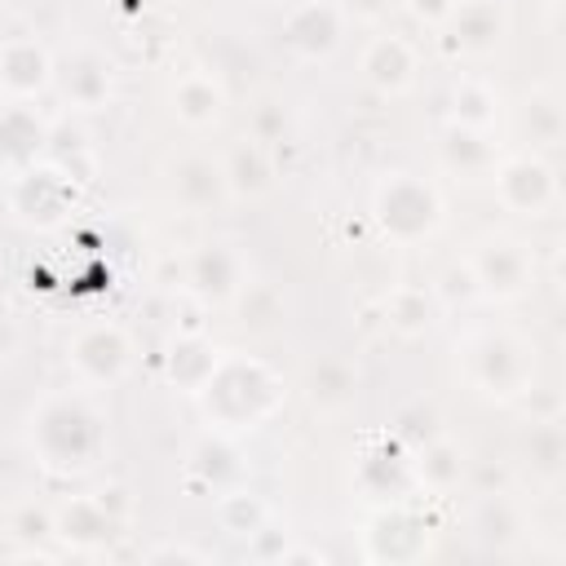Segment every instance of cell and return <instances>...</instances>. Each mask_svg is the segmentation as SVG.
Listing matches in <instances>:
<instances>
[{
  "label": "cell",
  "instance_id": "9",
  "mask_svg": "<svg viewBox=\"0 0 566 566\" xmlns=\"http://www.w3.org/2000/svg\"><path fill=\"white\" fill-rule=\"evenodd\" d=\"M495 199L517 217H544L557 203V172L535 150L509 155L495 164Z\"/></svg>",
  "mask_w": 566,
  "mask_h": 566
},
{
  "label": "cell",
  "instance_id": "3",
  "mask_svg": "<svg viewBox=\"0 0 566 566\" xmlns=\"http://www.w3.org/2000/svg\"><path fill=\"white\" fill-rule=\"evenodd\" d=\"M464 376L486 398H517L535 380V345L517 332H478L464 340Z\"/></svg>",
  "mask_w": 566,
  "mask_h": 566
},
{
  "label": "cell",
  "instance_id": "20",
  "mask_svg": "<svg viewBox=\"0 0 566 566\" xmlns=\"http://www.w3.org/2000/svg\"><path fill=\"white\" fill-rule=\"evenodd\" d=\"M473 535H478L482 548L504 553V548L522 535V513H517V504H513L509 495H500V491H486V495L478 500V513H473Z\"/></svg>",
  "mask_w": 566,
  "mask_h": 566
},
{
  "label": "cell",
  "instance_id": "13",
  "mask_svg": "<svg viewBox=\"0 0 566 566\" xmlns=\"http://www.w3.org/2000/svg\"><path fill=\"white\" fill-rule=\"evenodd\" d=\"M186 283L195 296L212 301V305H226L239 296V287L248 283L243 279V256L230 248V243H199L190 256H186Z\"/></svg>",
  "mask_w": 566,
  "mask_h": 566
},
{
  "label": "cell",
  "instance_id": "4",
  "mask_svg": "<svg viewBox=\"0 0 566 566\" xmlns=\"http://www.w3.org/2000/svg\"><path fill=\"white\" fill-rule=\"evenodd\" d=\"M371 212H376L380 234L394 239V243H420V239H429L442 226V199H438V190L424 177H411V172L385 177L376 186Z\"/></svg>",
  "mask_w": 566,
  "mask_h": 566
},
{
  "label": "cell",
  "instance_id": "36",
  "mask_svg": "<svg viewBox=\"0 0 566 566\" xmlns=\"http://www.w3.org/2000/svg\"><path fill=\"white\" fill-rule=\"evenodd\" d=\"M150 562H203V553H195V548H177V544H164V548H155V553H150Z\"/></svg>",
  "mask_w": 566,
  "mask_h": 566
},
{
  "label": "cell",
  "instance_id": "24",
  "mask_svg": "<svg viewBox=\"0 0 566 566\" xmlns=\"http://www.w3.org/2000/svg\"><path fill=\"white\" fill-rule=\"evenodd\" d=\"M411 478H416L420 486H429V491H451V486H460V478H464V455H460V447L447 442V438H429V442L420 447V460L411 464Z\"/></svg>",
  "mask_w": 566,
  "mask_h": 566
},
{
  "label": "cell",
  "instance_id": "8",
  "mask_svg": "<svg viewBox=\"0 0 566 566\" xmlns=\"http://www.w3.org/2000/svg\"><path fill=\"white\" fill-rule=\"evenodd\" d=\"M442 44L460 57H491L509 35V9L500 0H455L438 22Z\"/></svg>",
  "mask_w": 566,
  "mask_h": 566
},
{
  "label": "cell",
  "instance_id": "26",
  "mask_svg": "<svg viewBox=\"0 0 566 566\" xmlns=\"http://www.w3.org/2000/svg\"><path fill=\"white\" fill-rule=\"evenodd\" d=\"M500 115V97L486 80H473L464 75L455 88H451V124H464V128H491Z\"/></svg>",
  "mask_w": 566,
  "mask_h": 566
},
{
  "label": "cell",
  "instance_id": "25",
  "mask_svg": "<svg viewBox=\"0 0 566 566\" xmlns=\"http://www.w3.org/2000/svg\"><path fill=\"white\" fill-rule=\"evenodd\" d=\"M526 464L539 482H557L562 469H566V438H562V424L557 416H544V420H531V442H526Z\"/></svg>",
  "mask_w": 566,
  "mask_h": 566
},
{
  "label": "cell",
  "instance_id": "10",
  "mask_svg": "<svg viewBox=\"0 0 566 566\" xmlns=\"http://www.w3.org/2000/svg\"><path fill=\"white\" fill-rule=\"evenodd\" d=\"M53 88L71 111H102L115 93V66L106 53L80 44L62 62H53Z\"/></svg>",
  "mask_w": 566,
  "mask_h": 566
},
{
  "label": "cell",
  "instance_id": "32",
  "mask_svg": "<svg viewBox=\"0 0 566 566\" xmlns=\"http://www.w3.org/2000/svg\"><path fill=\"white\" fill-rule=\"evenodd\" d=\"M9 531L27 544H40V539H53V509L44 504H18L9 513Z\"/></svg>",
  "mask_w": 566,
  "mask_h": 566
},
{
  "label": "cell",
  "instance_id": "28",
  "mask_svg": "<svg viewBox=\"0 0 566 566\" xmlns=\"http://www.w3.org/2000/svg\"><path fill=\"white\" fill-rule=\"evenodd\" d=\"M217 517H221V526H226L230 535H261L265 522H270V509H265V500L252 495V491H221Z\"/></svg>",
  "mask_w": 566,
  "mask_h": 566
},
{
  "label": "cell",
  "instance_id": "6",
  "mask_svg": "<svg viewBox=\"0 0 566 566\" xmlns=\"http://www.w3.org/2000/svg\"><path fill=\"white\" fill-rule=\"evenodd\" d=\"M75 208V186L66 177V168L57 164H27L13 181H9V212L22 226H57L66 212Z\"/></svg>",
  "mask_w": 566,
  "mask_h": 566
},
{
  "label": "cell",
  "instance_id": "33",
  "mask_svg": "<svg viewBox=\"0 0 566 566\" xmlns=\"http://www.w3.org/2000/svg\"><path fill=\"white\" fill-rule=\"evenodd\" d=\"M402 0H340V13L345 18H358V22H380L398 9Z\"/></svg>",
  "mask_w": 566,
  "mask_h": 566
},
{
  "label": "cell",
  "instance_id": "17",
  "mask_svg": "<svg viewBox=\"0 0 566 566\" xmlns=\"http://www.w3.org/2000/svg\"><path fill=\"white\" fill-rule=\"evenodd\" d=\"M221 172H226V186H230L234 199H256V195H265L270 181H274V168H270L265 146H261L256 137L234 142V146L226 150V159H221Z\"/></svg>",
  "mask_w": 566,
  "mask_h": 566
},
{
  "label": "cell",
  "instance_id": "7",
  "mask_svg": "<svg viewBox=\"0 0 566 566\" xmlns=\"http://www.w3.org/2000/svg\"><path fill=\"white\" fill-rule=\"evenodd\" d=\"M66 358L84 385H119L133 367V340L119 323H88L71 336Z\"/></svg>",
  "mask_w": 566,
  "mask_h": 566
},
{
  "label": "cell",
  "instance_id": "2",
  "mask_svg": "<svg viewBox=\"0 0 566 566\" xmlns=\"http://www.w3.org/2000/svg\"><path fill=\"white\" fill-rule=\"evenodd\" d=\"M195 398L203 402V411L217 429H256L283 402V385L274 380V371L265 363L221 354Z\"/></svg>",
  "mask_w": 566,
  "mask_h": 566
},
{
  "label": "cell",
  "instance_id": "27",
  "mask_svg": "<svg viewBox=\"0 0 566 566\" xmlns=\"http://www.w3.org/2000/svg\"><path fill=\"white\" fill-rule=\"evenodd\" d=\"M522 133L531 137V146L553 150L562 142V106L548 88H531L522 102Z\"/></svg>",
  "mask_w": 566,
  "mask_h": 566
},
{
  "label": "cell",
  "instance_id": "29",
  "mask_svg": "<svg viewBox=\"0 0 566 566\" xmlns=\"http://www.w3.org/2000/svg\"><path fill=\"white\" fill-rule=\"evenodd\" d=\"M190 469H199V473L212 482V491H226V486L243 473L239 451H234L226 438H203V442L190 451Z\"/></svg>",
  "mask_w": 566,
  "mask_h": 566
},
{
  "label": "cell",
  "instance_id": "14",
  "mask_svg": "<svg viewBox=\"0 0 566 566\" xmlns=\"http://www.w3.org/2000/svg\"><path fill=\"white\" fill-rule=\"evenodd\" d=\"M363 80L380 93V97H398L416 84V49L385 31V35H371L367 49H363Z\"/></svg>",
  "mask_w": 566,
  "mask_h": 566
},
{
  "label": "cell",
  "instance_id": "38",
  "mask_svg": "<svg viewBox=\"0 0 566 566\" xmlns=\"http://www.w3.org/2000/svg\"><path fill=\"white\" fill-rule=\"evenodd\" d=\"M0 296H4V270H0Z\"/></svg>",
  "mask_w": 566,
  "mask_h": 566
},
{
  "label": "cell",
  "instance_id": "30",
  "mask_svg": "<svg viewBox=\"0 0 566 566\" xmlns=\"http://www.w3.org/2000/svg\"><path fill=\"white\" fill-rule=\"evenodd\" d=\"M234 305H239V323L248 332H270L283 318V301H279V292L270 283H243Z\"/></svg>",
  "mask_w": 566,
  "mask_h": 566
},
{
  "label": "cell",
  "instance_id": "31",
  "mask_svg": "<svg viewBox=\"0 0 566 566\" xmlns=\"http://www.w3.org/2000/svg\"><path fill=\"white\" fill-rule=\"evenodd\" d=\"M433 323V305L420 287H398L389 296V327L402 332V336H420L424 327Z\"/></svg>",
  "mask_w": 566,
  "mask_h": 566
},
{
  "label": "cell",
  "instance_id": "15",
  "mask_svg": "<svg viewBox=\"0 0 566 566\" xmlns=\"http://www.w3.org/2000/svg\"><path fill=\"white\" fill-rule=\"evenodd\" d=\"M0 84L13 97H35L53 84V57L35 35H9L0 44Z\"/></svg>",
  "mask_w": 566,
  "mask_h": 566
},
{
  "label": "cell",
  "instance_id": "21",
  "mask_svg": "<svg viewBox=\"0 0 566 566\" xmlns=\"http://www.w3.org/2000/svg\"><path fill=\"white\" fill-rule=\"evenodd\" d=\"M217 358H221V349H217V345H208L203 336H177V340H172V349H168V376H172V385H177V389L199 394V385L212 376Z\"/></svg>",
  "mask_w": 566,
  "mask_h": 566
},
{
  "label": "cell",
  "instance_id": "23",
  "mask_svg": "<svg viewBox=\"0 0 566 566\" xmlns=\"http://www.w3.org/2000/svg\"><path fill=\"white\" fill-rule=\"evenodd\" d=\"M442 164L455 168V172H486L495 168V146L486 142V128H464V124H451L442 133Z\"/></svg>",
  "mask_w": 566,
  "mask_h": 566
},
{
  "label": "cell",
  "instance_id": "35",
  "mask_svg": "<svg viewBox=\"0 0 566 566\" xmlns=\"http://www.w3.org/2000/svg\"><path fill=\"white\" fill-rule=\"evenodd\" d=\"M407 4H411V13H416L420 22L438 27V22H442V18L451 13V4H455V0H407Z\"/></svg>",
  "mask_w": 566,
  "mask_h": 566
},
{
  "label": "cell",
  "instance_id": "22",
  "mask_svg": "<svg viewBox=\"0 0 566 566\" xmlns=\"http://www.w3.org/2000/svg\"><path fill=\"white\" fill-rule=\"evenodd\" d=\"M305 394H310L314 407L336 411V407H345L358 394V371L345 358H318L310 367V376H305Z\"/></svg>",
  "mask_w": 566,
  "mask_h": 566
},
{
  "label": "cell",
  "instance_id": "19",
  "mask_svg": "<svg viewBox=\"0 0 566 566\" xmlns=\"http://www.w3.org/2000/svg\"><path fill=\"white\" fill-rule=\"evenodd\" d=\"M221 106H226V93H221V84H217L212 75H203V71H186V75L177 80V88H172V115H177L181 124H190V128L217 124Z\"/></svg>",
  "mask_w": 566,
  "mask_h": 566
},
{
  "label": "cell",
  "instance_id": "11",
  "mask_svg": "<svg viewBox=\"0 0 566 566\" xmlns=\"http://www.w3.org/2000/svg\"><path fill=\"white\" fill-rule=\"evenodd\" d=\"M119 491H97V495H75L62 509H53V539H62L75 553L102 548L119 531Z\"/></svg>",
  "mask_w": 566,
  "mask_h": 566
},
{
  "label": "cell",
  "instance_id": "1",
  "mask_svg": "<svg viewBox=\"0 0 566 566\" xmlns=\"http://www.w3.org/2000/svg\"><path fill=\"white\" fill-rule=\"evenodd\" d=\"M31 447L53 473H84L106 451V424L84 394H49L31 416Z\"/></svg>",
  "mask_w": 566,
  "mask_h": 566
},
{
  "label": "cell",
  "instance_id": "5",
  "mask_svg": "<svg viewBox=\"0 0 566 566\" xmlns=\"http://www.w3.org/2000/svg\"><path fill=\"white\" fill-rule=\"evenodd\" d=\"M464 270L473 279V292L478 296H491V301H513L531 287V252L526 243L509 239V234H486L482 243H473V252L464 256Z\"/></svg>",
  "mask_w": 566,
  "mask_h": 566
},
{
  "label": "cell",
  "instance_id": "16",
  "mask_svg": "<svg viewBox=\"0 0 566 566\" xmlns=\"http://www.w3.org/2000/svg\"><path fill=\"white\" fill-rule=\"evenodd\" d=\"M172 195L181 199V208L190 212H212L221 208L230 195L226 186V172H221V159H208V155H181L172 164Z\"/></svg>",
  "mask_w": 566,
  "mask_h": 566
},
{
  "label": "cell",
  "instance_id": "34",
  "mask_svg": "<svg viewBox=\"0 0 566 566\" xmlns=\"http://www.w3.org/2000/svg\"><path fill=\"white\" fill-rule=\"evenodd\" d=\"M283 133V119H279V111H274V102H265L261 111H256V124H252V137L261 142V146H270L274 137Z\"/></svg>",
  "mask_w": 566,
  "mask_h": 566
},
{
  "label": "cell",
  "instance_id": "18",
  "mask_svg": "<svg viewBox=\"0 0 566 566\" xmlns=\"http://www.w3.org/2000/svg\"><path fill=\"white\" fill-rule=\"evenodd\" d=\"M49 142V124L35 106L13 102L0 111V155L13 164H35V150Z\"/></svg>",
  "mask_w": 566,
  "mask_h": 566
},
{
  "label": "cell",
  "instance_id": "37",
  "mask_svg": "<svg viewBox=\"0 0 566 566\" xmlns=\"http://www.w3.org/2000/svg\"><path fill=\"white\" fill-rule=\"evenodd\" d=\"M18 349V327H13V318L0 310V358H9Z\"/></svg>",
  "mask_w": 566,
  "mask_h": 566
},
{
  "label": "cell",
  "instance_id": "12",
  "mask_svg": "<svg viewBox=\"0 0 566 566\" xmlns=\"http://www.w3.org/2000/svg\"><path fill=\"white\" fill-rule=\"evenodd\" d=\"M340 27H345L340 4L305 0V4H292V9H287V18H283V44H287L296 57H305V62H323V57L336 53Z\"/></svg>",
  "mask_w": 566,
  "mask_h": 566
}]
</instances>
